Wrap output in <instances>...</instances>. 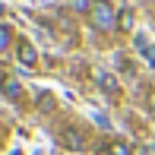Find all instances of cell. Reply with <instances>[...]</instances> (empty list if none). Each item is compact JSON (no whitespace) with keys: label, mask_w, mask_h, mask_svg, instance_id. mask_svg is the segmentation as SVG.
I'll list each match as a JSON object with an SVG mask.
<instances>
[{"label":"cell","mask_w":155,"mask_h":155,"mask_svg":"<svg viewBox=\"0 0 155 155\" xmlns=\"http://www.w3.org/2000/svg\"><path fill=\"white\" fill-rule=\"evenodd\" d=\"M133 155H149V149L146 146H133Z\"/></svg>","instance_id":"obj_11"},{"label":"cell","mask_w":155,"mask_h":155,"mask_svg":"<svg viewBox=\"0 0 155 155\" xmlns=\"http://www.w3.org/2000/svg\"><path fill=\"white\" fill-rule=\"evenodd\" d=\"M108 155H133V146H127V143H108V149H104Z\"/></svg>","instance_id":"obj_8"},{"label":"cell","mask_w":155,"mask_h":155,"mask_svg":"<svg viewBox=\"0 0 155 155\" xmlns=\"http://www.w3.org/2000/svg\"><path fill=\"white\" fill-rule=\"evenodd\" d=\"M89 22H92V29H98V32L114 29V25H117V13H114V6H111L108 0H95L92 10H89Z\"/></svg>","instance_id":"obj_1"},{"label":"cell","mask_w":155,"mask_h":155,"mask_svg":"<svg viewBox=\"0 0 155 155\" xmlns=\"http://www.w3.org/2000/svg\"><path fill=\"white\" fill-rule=\"evenodd\" d=\"M10 41H13V29L10 25H0V51H6V48H10Z\"/></svg>","instance_id":"obj_9"},{"label":"cell","mask_w":155,"mask_h":155,"mask_svg":"<svg viewBox=\"0 0 155 155\" xmlns=\"http://www.w3.org/2000/svg\"><path fill=\"white\" fill-rule=\"evenodd\" d=\"M149 111L155 114V92H149Z\"/></svg>","instance_id":"obj_12"},{"label":"cell","mask_w":155,"mask_h":155,"mask_svg":"<svg viewBox=\"0 0 155 155\" xmlns=\"http://www.w3.org/2000/svg\"><path fill=\"white\" fill-rule=\"evenodd\" d=\"M63 146H70V149H82L86 139H82V133H76V130H63Z\"/></svg>","instance_id":"obj_6"},{"label":"cell","mask_w":155,"mask_h":155,"mask_svg":"<svg viewBox=\"0 0 155 155\" xmlns=\"http://www.w3.org/2000/svg\"><path fill=\"white\" fill-rule=\"evenodd\" d=\"M70 6H73L76 13H89L92 10V0H70Z\"/></svg>","instance_id":"obj_10"},{"label":"cell","mask_w":155,"mask_h":155,"mask_svg":"<svg viewBox=\"0 0 155 155\" xmlns=\"http://www.w3.org/2000/svg\"><path fill=\"white\" fill-rule=\"evenodd\" d=\"M149 63H152V67H155V51H149Z\"/></svg>","instance_id":"obj_13"},{"label":"cell","mask_w":155,"mask_h":155,"mask_svg":"<svg viewBox=\"0 0 155 155\" xmlns=\"http://www.w3.org/2000/svg\"><path fill=\"white\" fill-rule=\"evenodd\" d=\"M54 108H57L54 95H51V92H41V95H38V111H41V114H51Z\"/></svg>","instance_id":"obj_7"},{"label":"cell","mask_w":155,"mask_h":155,"mask_svg":"<svg viewBox=\"0 0 155 155\" xmlns=\"http://www.w3.org/2000/svg\"><path fill=\"white\" fill-rule=\"evenodd\" d=\"M133 22H136V13H133L130 6H124V10L117 13V29H124V32H130V29H133Z\"/></svg>","instance_id":"obj_5"},{"label":"cell","mask_w":155,"mask_h":155,"mask_svg":"<svg viewBox=\"0 0 155 155\" xmlns=\"http://www.w3.org/2000/svg\"><path fill=\"white\" fill-rule=\"evenodd\" d=\"M3 95L10 98V101H19V95H22V86H19L16 76H3Z\"/></svg>","instance_id":"obj_3"},{"label":"cell","mask_w":155,"mask_h":155,"mask_svg":"<svg viewBox=\"0 0 155 155\" xmlns=\"http://www.w3.org/2000/svg\"><path fill=\"white\" fill-rule=\"evenodd\" d=\"M95 82H98V89H101V92H108V95H117V89H120V86H117V79H114L111 73H98Z\"/></svg>","instance_id":"obj_4"},{"label":"cell","mask_w":155,"mask_h":155,"mask_svg":"<svg viewBox=\"0 0 155 155\" xmlns=\"http://www.w3.org/2000/svg\"><path fill=\"white\" fill-rule=\"evenodd\" d=\"M16 60L22 63V67H35V63H38V54H35V48H32L25 38L16 41Z\"/></svg>","instance_id":"obj_2"}]
</instances>
